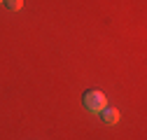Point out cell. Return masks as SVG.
<instances>
[{
	"mask_svg": "<svg viewBox=\"0 0 147 140\" xmlns=\"http://www.w3.org/2000/svg\"><path fill=\"white\" fill-rule=\"evenodd\" d=\"M82 105L86 108V112H91V114H100V112L107 108V98H105V94H103V91L91 89V91H86V94H84Z\"/></svg>",
	"mask_w": 147,
	"mask_h": 140,
	"instance_id": "cell-1",
	"label": "cell"
},
{
	"mask_svg": "<svg viewBox=\"0 0 147 140\" xmlns=\"http://www.w3.org/2000/svg\"><path fill=\"white\" fill-rule=\"evenodd\" d=\"M100 119H103V124L115 126V124H119V110H115V108H105V110L100 112Z\"/></svg>",
	"mask_w": 147,
	"mask_h": 140,
	"instance_id": "cell-2",
	"label": "cell"
},
{
	"mask_svg": "<svg viewBox=\"0 0 147 140\" xmlns=\"http://www.w3.org/2000/svg\"><path fill=\"white\" fill-rule=\"evenodd\" d=\"M5 7H7L9 12H19V9L24 7V0H5Z\"/></svg>",
	"mask_w": 147,
	"mask_h": 140,
	"instance_id": "cell-3",
	"label": "cell"
},
{
	"mask_svg": "<svg viewBox=\"0 0 147 140\" xmlns=\"http://www.w3.org/2000/svg\"><path fill=\"white\" fill-rule=\"evenodd\" d=\"M3 3H5V0H0V5H3Z\"/></svg>",
	"mask_w": 147,
	"mask_h": 140,
	"instance_id": "cell-4",
	"label": "cell"
}]
</instances>
